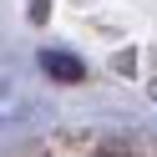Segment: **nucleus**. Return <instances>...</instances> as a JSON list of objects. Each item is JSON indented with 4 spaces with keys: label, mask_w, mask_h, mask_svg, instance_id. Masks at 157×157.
<instances>
[{
    "label": "nucleus",
    "mask_w": 157,
    "mask_h": 157,
    "mask_svg": "<svg viewBox=\"0 0 157 157\" xmlns=\"http://www.w3.org/2000/svg\"><path fill=\"white\" fill-rule=\"evenodd\" d=\"M46 71H51L56 81H81V61H71V56H61V51L46 56Z\"/></svg>",
    "instance_id": "obj_1"
},
{
    "label": "nucleus",
    "mask_w": 157,
    "mask_h": 157,
    "mask_svg": "<svg viewBox=\"0 0 157 157\" xmlns=\"http://www.w3.org/2000/svg\"><path fill=\"white\" fill-rule=\"evenodd\" d=\"M91 157H132V152H127V147H117V142H106V147H96Z\"/></svg>",
    "instance_id": "obj_2"
}]
</instances>
